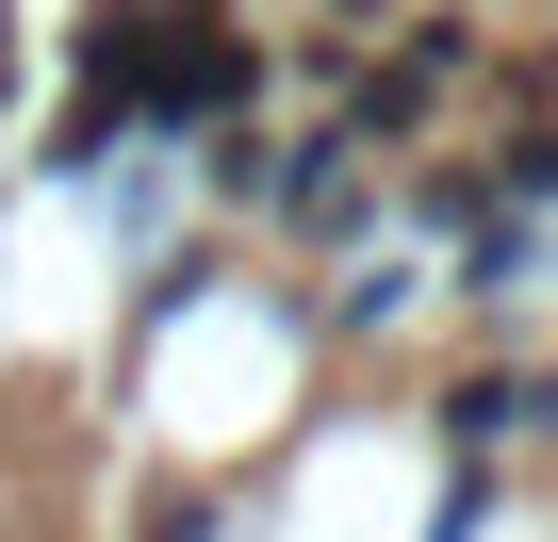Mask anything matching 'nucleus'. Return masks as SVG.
<instances>
[{
	"label": "nucleus",
	"instance_id": "obj_1",
	"mask_svg": "<svg viewBox=\"0 0 558 542\" xmlns=\"http://www.w3.org/2000/svg\"><path fill=\"white\" fill-rule=\"evenodd\" d=\"M444 427H460V444H509V427H525V444H558V378H460V395H444Z\"/></svg>",
	"mask_w": 558,
	"mask_h": 542
},
{
	"label": "nucleus",
	"instance_id": "obj_2",
	"mask_svg": "<svg viewBox=\"0 0 558 542\" xmlns=\"http://www.w3.org/2000/svg\"><path fill=\"white\" fill-rule=\"evenodd\" d=\"M0 83H17V34H0Z\"/></svg>",
	"mask_w": 558,
	"mask_h": 542
}]
</instances>
